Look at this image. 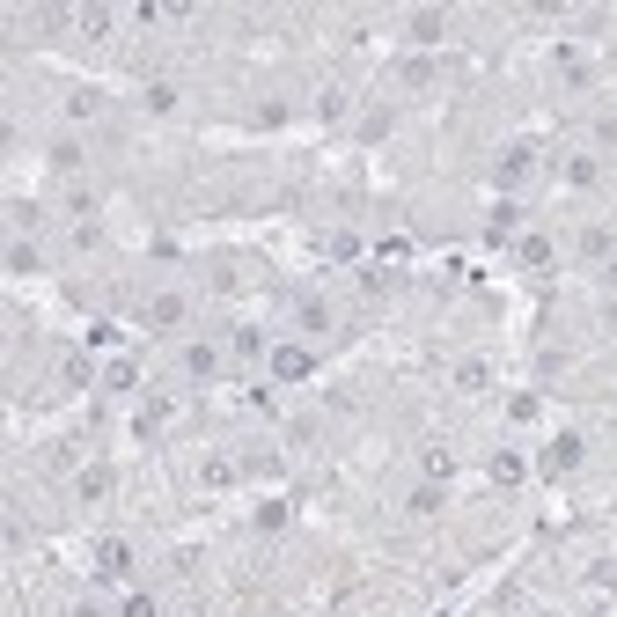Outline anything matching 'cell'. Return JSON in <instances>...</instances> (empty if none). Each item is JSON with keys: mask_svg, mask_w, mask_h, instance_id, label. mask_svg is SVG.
<instances>
[{"mask_svg": "<svg viewBox=\"0 0 617 617\" xmlns=\"http://www.w3.org/2000/svg\"><path fill=\"white\" fill-rule=\"evenodd\" d=\"M133 574V544L126 537H103L96 544V581H126Z\"/></svg>", "mask_w": 617, "mask_h": 617, "instance_id": "1", "label": "cell"}, {"mask_svg": "<svg viewBox=\"0 0 617 617\" xmlns=\"http://www.w3.org/2000/svg\"><path fill=\"white\" fill-rule=\"evenodd\" d=\"M581 448H588L581 434H558V441L544 448V471H551V478H566V471H581Z\"/></svg>", "mask_w": 617, "mask_h": 617, "instance_id": "2", "label": "cell"}, {"mask_svg": "<svg viewBox=\"0 0 617 617\" xmlns=\"http://www.w3.org/2000/svg\"><path fill=\"white\" fill-rule=\"evenodd\" d=\"M184 375H192V382L220 375V346H206V339H199V346H184Z\"/></svg>", "mask_w": 617, "mask_h": 617, "instance_id": "3", "label": "cell"}, {"mask_svg": "<svg viewBox=\"0 0 617 617\" xmlns=\"http://www.w3.org/2000/svg\"><path fill=\"white\" fill-rule=\"evenodd\" d=\"M309 368H316V360H309L302 346H279V353H272V375H279V382H302Z\"/></svg>", "mask_w": 617, "mask_h": 617, "instance_id": "4", "label": "cell"}, {"mask_svg": "<svg viewBox=\"0 0 617 617\" xmlns=\"http://www.w3.org/2000/svg\"><path fill=\"white\" fill-rule=\"evenodd\" d=\"M170 323H184V302L177 294H154L147 302V331H170Z\"/></svg>", "mask_w": 617, "mask_h": 617, "instance_id": "5", "label": "cell"}, {"mask_svg": "<svg viewBox=\"0 0 617 617\" xmlns=\"http://www.w3.org/2000/svg\"><path fill=\"white\" fill-rule=\"evenodd\" d=\"M441 30H448V15H434V8L412 15V44H441Z\"/></svg>", "mask_w": 617, "mask_h": 617, "instance_id": "6", "label": "cell"}, {"mask_svg": "<svg viewBox=\"0 0 617 617\" xmlns=\"http://www.w3.org/2000/svg\"><path fill=\"white\" fill-rule=\"evenodd\" d=\"M67 110H74V118H96L103 96H96V89H74V96H67Z\"/></svg>", "mask_w": 617, "mask_h": 617, "instance_id": "7", "label": "cell"}, {"mask_svg": "<svg viewBox=\"0 0 617 617\" xmlns=\"http://www.w3.org/2000/svg\"><path fill=\"white\" fill-rule=\"evenodd\" d=\"M426 478H456V456H448V448H426Z\"/></svg>", "mask_w": 617, "mask_h": 617, "instance_id": "8", "label": "cell"}, {"mask_svg": "<svg viewBox=\"0 0 617 617\" xmlns=\"http://www.w3.org/2000/svg\"><path fill=\"white\" fill-rule=\"evenodd\" d=\"M67 213H81V220H89V213H96V192H89V184H74V192H67Z\"/></svg>", "mask_w": 617, "mask_h": 617, "instance_id": "9", "label": "cell"}, {"mask_svg": "<svg viewBox=\"0 0 617 617\" xmlns=\"http://www.w3.org/2000/svg\"><path fill=\"white\" fill-rule=\"evenodd\" d=\"M110 492V471H81V500H103Z\"/></svg>", "mask_w": 617, "mask_h": 617, "instance_id": "10", "label": "cell"}, {"mask_svg": "<svg viewBox=\"0 0 617 617\" xmlns=\"http://www.w3.org/2000/svg\"><path fill=\"white\" fill-rule=\"evenodd\" d=\"M126 617H154V603L147 595H126Z\"/></svg>", "mask_w": 617, "mask_h": 617, "instance_id": "11", "label": "cell"}]
</instances>
